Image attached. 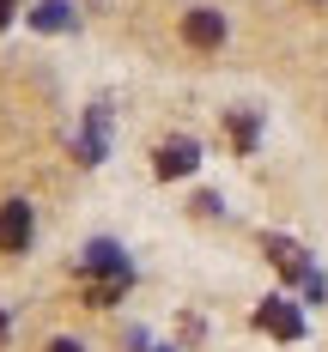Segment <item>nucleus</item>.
I'll return each instance as SVG.
<instances>
[{
    "label": "nucleus",
    "instance_id": "nucleus-1",
    "mask_svg": "<svg viewBox=\"0 0 328 352\" xmlns=\"http://www.w3.org/2000/svg\"><path fill=\"white\" fill-rule=\"evenodd\" d=\"M79 274H85V304H98V310H109V304L134 285V267L122 261L116 243H91L85 261H79Z\"/></svg>",
    "mask_w": 328,
    "mask_h": 352
},
{
    "label": "nucleus",
    "instance_id": "nucleus-2",
    "mask_svg": "<svg viewBox=\"0 0 328 352\" xmlns=\"http://www.w3.org/2000/svg\"><path fill=\"white\" fill-rule=\"evenodd\" d=\"M31 237H36L31 201H0V255H25Z\"/></svg>",
    "mask_w": 328,
    "mask_h": 352
},
{
    "label": "nucleus",
    "instance_id": "nucleus-3",
    "mask_svg": "<svg viewBox=\"0 0 328 352\" xmlns=\"http://www.w3.org/2000/svg\"><path fill=\"white\" fill-rule=\"evenodd\" d=\"M255 328H261V334H274V340H298V334H304V316H298V304H292V298H267V304L255 310Z\"/></svg>",
    "mask_w": 328,
    "mask_h": 352
},
{
    "label": "nucleus",
    "instance_id": "nucleus-4",
    "mask_svg": "<svg viewBox=\"0 0 328 352\" xmlns=\"http://www.w3.org/2000/svg\"><path fill=\"white\" fill-rule=\"evenodd\" d=\"M195 164H201V146H195V140H164V146H158V158H152V170L164 176V182L188 176Z\"/></svg>",
    "mask_w": 328,
    "mask_h": 352
},
{
    "label": "nucleus",
    "instance_id": "nucleus-5",
    "mask_svg": "<svg viewBox=\"0 0 328 352\" xmlns=\"http://www.w3.org/2000/svg\"><path fill=\"white\" fill-rule=\"evenodd\" d=\"M182 36H188L195 49H219V43H225V12H213V6H195V12L182 19Z\"/></svg>",
    "mask_w": 328,
    "mask_h": 352
},
{
    "label": "nucleus",
    "instance_id": "nucleus-6",
    "mask_svg": "<svg viewBox=\"0 0 328 352\" xmlns=\"http://www.w3.org/2000/svg\"><path fill=\"white\" fill-rule=\"evenodd\" d=\"M267 261L280 267V280H310V261H304V249H298V243H280V237H267Z\"/></svg>",
    "mask_w": 328,
    "mask_h": 352
},
{
    "label": "nucleus",
    "instance_id": "nucleus-7",
    "mask_svg": "<svg viewBox=\"0 0 328 352\" xmlns=\"http://www.w3.org/2000/svg\"><path fill=\"white\" fill-rule=\"evenodd\" d=\"M31 25H36V31H67V25H73V12L61 6V0H43V6L31 12Z\"/></svg>",
    "mask_w": 328,
    "mask_h": 352
},
{
    "label": "nucleus",
    "instance_id": "nucleus-8",
    "mask_svg": "<svg viewBox=\"0 0 328 352\" xmlns=\"http://www.w3.org/2000/svg\"><path fill=\"white\" fill-rule=\"evenodd\" d=\"M79 158H85V164H104V109H98L91 128L79 134Z\"/></svg>",
    "mask_w": 328,
    "mask_h": 352
},
{
    "label": "nucleus",
    "instance_id": "nucleus-9",
    "mask_svg": "<svg viewBox=\"0 0 328 352\" xmlns=\"http://www.w3.org/2000/svg\"><path fill=\"white\" fill-rule=\"evenodd\" d=\"M225 140L237 146V152H250L255 146V116H225Z\"/></svg>",
    "mask_w": 328,
    "mask_h": 352
},
{
    "label": "nucleus",
    "instance_id": "nucleus-10",
    "mask_svg": "<svg viewBox=\"0 0 328 352\" xmlns=\"http://www.w3.org/2000/svg\"><path fill=\"white\" fill-rule=\"evenodd\" d=\"M49 352H85L79 340H49Z\"/></svg>",
    "mask_w": 328,
    "mask_h": 352
},
{
    "label": "nucleus",
    "instance_id": "nucleus-11",
    "mask_svg": "<svg viewBox=\"0 0 328 352\" xmlns=\"http://www.w3.org/2000/svg\"><path fill=\"white\" fill-rule=\"evenodd\" d=\"M12 6H19V0H0V31L12 25Z\"/></svg>",
    "mask_w": 328,
    "mask_h": 352
},
{
    "label": "nucleus",
    "instance_id": "nucleus-12",
    "mask_svg": "<svg viewBox=\"0 0 328 352\" xmlns=\"http://www.w3.org/2000/svg\"><path fill=\"white\" fill-rule=\"evenodd\" d=\"M0 340H6V310H0Z\"/></svg>",
    "mask_w": 328,
    "mask_h": 352
}]
</instances>
